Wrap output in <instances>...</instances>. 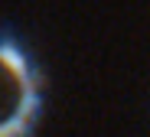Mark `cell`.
Returning <instances> with one entry per match:
<instances>
[{"instance_id": "obj_1", "label": "cell", "mask_w": 150, "mask_h": 137, "mask_svg": "<svg viewBox=\"0 0 150 137\" xmlns=\"http://www.w3.org/2000/svg\"><path fill=\"white\" fill-rule=\"evenodd\" d=\"M39 108V69L13 36H0V137H33Z\"/></svg>"}]
</instances>
